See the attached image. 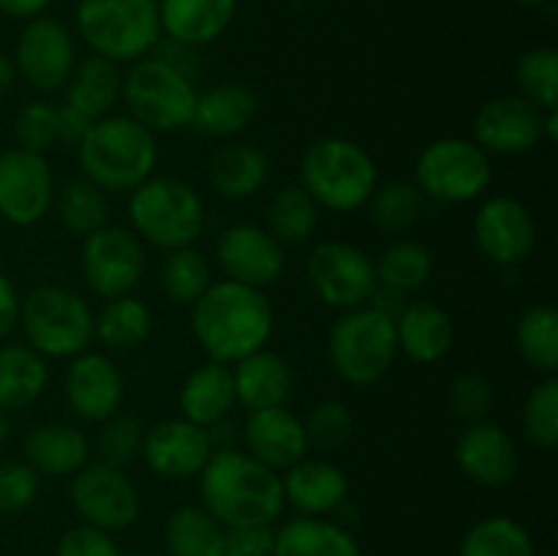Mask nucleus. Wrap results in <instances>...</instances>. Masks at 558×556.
<instances>
[{
	"mask_svg": "<svg viewBox=\"0 0 558 556\" xmlns=\"http://www.w3.org/2000/svg\"><path fill=\"white\" fill-rule=\"evenodd\" d=\"M276 311L265 289L218 278L191 305V333L207 360L234 365L267 347Z\"/></svg>",
	"mask_w": 558,
	"mask_h": 556,
	"instance_id": "obj_1",
	"label": "nucleus"
},
{
	"mask_svg": "<svg viewBox=\"0 0 558 556\" xmlns=\"http://www.w3.org/2000/svg\"><path fill=\"white\" fill-rule=\"evenodd\" d=\"M196 478L199 505L223 529L272 527L287 507L281 472L251 458L243 447L213 450Z\"/></svg>",
	"mask_w": 558,
	"mask_h": 556,
	"instance_id": "obj_2",
	"label": "nucleus"
},
{
	"mask_svg": "<svg viewBox=\"0 0 558 556\" xmlns=\"http://www.w3.org/2000/svg\"><path fill=\"white\" fill-rule=\"evenodd\" d=\"M82 178L104 194H131L158 167V140L131 114H107L96 120L76 147Z\"/></svg>",
	"mask_w": 558,
	"mask_h": 556,
	"instance_id": "obj_3",
	"label": "nucleus"
},
{
	"mask_svg": "<svg viewBox=\"0 0 558 556\" xmlns=\"http://www.w3.org/2000/svg\"><path fill=\"white\" fill-rule=\"evenodd\" d=\"M125 210L131 232L161 251L194 245L207 227L202 194L174 174H150L131 191Z\"/></svg>",
	"mask_w": 558,
	"mask_h": 556,
	"instance_id": "obj_4",
	"label": "nucleus"
},
{
	"mask_svg": "<svg viewBox=\"0 0 558 556\" xmlns=\"http://www.w3.org/2000/svg\"><path fill=\"white\" fill-rule=\"evenodd\" d=\"M300 185L330 213H357L379 185L374 156L347 136H322L300 158Z\"/></svg>",
	"mask_w": 558,
	"mask_h": 556,
	"instance_id": "obj_5",
	"label": "nucleus"
},
{
	"mask_svg": "<svg viewBox=\"0 0 558 556\" xmlns=\"http://www.w3.org/2000/svg\"><path fill=\"white\" fill-rule=\"evenodd\" d=\"M16 327L41 358L71 360L96 343V311L80 292L60 283L33 287L22 298Z\"/></svg>",
	"mask_w": 558,
	"mask_h": 556,
	"instance_id": "obj_6",
	"label": "nucleus"
},
{
	"mask_svg": "<svg viewBox=\"0 0 558 556\" xmlns=\"http://www.w3.org/2000/svg\"><path fill=\"white\" fill-rule=\"evenodd\" d=\"M76 33L93 55L131 65L161 41L158 0H80Z\"/></svg>",
	"mask_w": 558,
	"mask_h": 556,
	"instance_id": "obj_7",
	"label": "nucleus"
},
{
	"mask_svg": "<svg viewBox=\"0 0 558 556\" xmlns=\"http://www.w3.org/2000/svg\"><path fill=\"white\" fill-rule=\"evenodd\" d=\"M327 358L349 387H374L390 374L398 358L396 319L374 305L341 311L327 336Z\"/></svg>",
	"mask_w": 558,
	"mask_h": 556,
	"instance_id": "obj_8",
	"label": "nucleus"
},
{
	"mask_svg": "<svg viewBox=\"0 0 558 556\" xmlns=\"http://www.w3.org/2000/svg\"><path fill=\"white\" fill-rule=\"evenodd\" d=\"M412 183L423 191L425 200L469 205L488 194L494 183V161L469 136H441L420 150Z\"/></svg>",
	"mask_w": 558,
	"mask_h": 556,
	"instance_id": "obj_9",
	"label": "nucleus"
},
{
	"mask_svg": "<svg viewBox=\"0 0 558 556\" xmlns=\"http://www.w3.org/2000/svg\"><path fill=\"white\" fill-rule=\"evenodd\" d=\"M196 85L161 63L158 58L134 60L123 74L125 109L136 123L145 125L153 134H172V131L189 129L191 114L196 104Z\"/></svg>",
	"mask_w": 558,
	"mask_h": 556,
	"instance_id": "obj_10",
	"label": "nucleus"
},
{
	"mask_svg": "<svg viewBox=\"0 0 558 556\" xmlns=\"http://www.w3.org/2000/svg\"><path fill=\"white\" fill-rule=\"evenodd\" d=\"M308 287L327 309L352 311L368 305L376 289L374 256L354 243L322 240L305 259Z\"/></svg>",
	"mask_w": 558,
	"mask_h": 556,
	"instance_id": "obj_11",
	"label": "nucleus"
},
{
	"mask_svg": "<svg viewBox=\"0 0 558 556\" xmlns=\"http://www.w3.org/2000/svg\"><path fill=\"white\" fill-rule=\"evenodd\" d=\"M145 243L129 227L107 223L98 232L82 238L80 270L87 289L101 300L134 294L145 276Z\"/></svg>",
	"mask_w": 558,
	"mask_h": 556,
	"instance_id": "obj_12",
	"label": "nucleus"
},
{
	"mask_svg": "<svg viewBox=\"0 0 558 556\" xmlns=\"http://www.w3.org/2000/svg\"><path fill=\"white\" fill-rule=\"evenodd\" d=\"M69 499L82 523L107 534L131 529L142 512L134 480L123 469L101 461H87L80 472L71 474Z\"/></svg>",
	"mask_w": 558,
	"mask_h": 556,
	"instance_id": "obj_13",
	"label": "nucleus"
},
{
	"mask_svg": "<svg viewBox=\"0 0 558 556\" xmlns=\"http://www.w3.org/2000/svg\"><path fill=\"white\" fill-rule=\"evenodd\" d=\"M16 76L27 82L36 93H58L69 82L76 65V41L69 27L49 16L27 20L16 38L14 49Z\"/></svg>",
	"mask_w": 558,
	"mask_h": 556,
	"instance_id": "obj_14",
	"label": "nucleus"
},
{
	"mask_svg": "<svg viewBox=\"0 0 558 556\" xmlns=\"http://www.w3.org/2000/svg\"><path fill=\"white\" fill-rule=\"evenodd\" d=\"M480 254L499 267H515L537 249V221L521 200L507 194L483 196L472 221Z\"/></svg>",
	"mask_w": 558,
	"mask_h": 556,
	"instance_id": "obj_15",
	"label": "nucleus"
},
{
	"mask_svg": "<svg viewBox=\"0 0 558 556\" xmlns=\"http://www.w3.org/2000/svg\"><path fill=\"white\" fill-rule=\"evenodd\" d=\"M54 172L47 156L20 147L0 153V218L11 227H33L54 202Z\"/></svg>",
	"mask_w": 558,
	"mask_h": 556,
	"instance_id": "obj_16",
	"label": "nucleus"
},
{
	"mask_svg": "<svg viewBox=\"0 0 558 556\" xmlns=\"http://www.w3.org/2000/svg\"><path fill=\"white\" fill-rule=\"evenodd\" d=\"M63 396L82 423L98 425L123 409L125 376L107 352L87 349L65 365Z\"/></svg>",
	"mask_w": 558,
	"mask_h": 556,
	"instance_id": "obj_17",
	"label": "nucleus"
},
{
	"mask_svg": "<svg viewBox=\"0 0 558 556\" xmlns=\"http://www.w3.org/2000/svg\"><path fill=\"white\" fill-rule=\"evenodd\" d=\"M545 112L518 93L496 96L477 109L472 140L488 156H523L543 145Z\"/></svg>",
	"mask_w": 558,
	"mask_h": 556,
	"instance_id": "obj_18",
	"label": "nucleus"
},
{
	"mask_svg": "<svg viewBox=\"0 0 558 556\" xmlns=\"http://www.w3.org/2000/svg\"><path fill=\"white\" fill-rule=\"evenodd\" d=\"M216 262L229 281L267 289L283 276L287 254H283V245L265 227L240 221L218 234Z\"/></svg>",
	"mask_w": 558,
	"mask_h": 556,
	"instance_id": "obj_19",
	"label": "nucleus"
},
{
	"mask_svg": "<svg viewBox=\"0 0 558 556\" xmlns=\"http://www.w3.org/2000/svg\"><path fill=\"white\" fill-rule=\"evenodd\" d=\"M210 456V434L191 420L167 418L145 428L142 458L156 478L169 480V483L191 480L205 469Z\"/></svg>",
	"mask_w": 558,
	"mask_h": 556,
	"instance_id": "obj_20",
	"label": "nucleus"
},
{
	"mask_svg": "<svg viewBox=\"0 0 558 556\" xmlns=\"http://www.w3.org/2000/svg\"><path fill=\"white\" fill-rule=\"evenodd\" d=\"M456 463L463 478L480 488H505L515 480L518 445L505 425L494 420L469 423L456 442Z\"/></svg>",
	"mask_w": 558,
	"mask_h": 556,
	"instance_id": "obj_21",
	"label": "nucleus"
},
{
	"mask_svg": "<svg viewBox=\"0 0 558 556\" xmlns=\"http://www.w3.org/2000/svg\"><path fill=\"white\" fill-rule=\"evenodd\" d=\"M240 447L276 472H287L311 450L303 418H298L289 407L248 412L240 428Z\"/></svg>",
	"mask_w": 558,
	"mask_h": 556,
	"instance_id": "obj_22",
	"label": "nucleus"
},
{
	"mask_svg": "<svg viewBox=\"0 0 558 556\" xmlns=\"http://www.w3.org/2000/svg\"><path fill=\"white\" fill-rule=\"evenodd\" d=\"M283 501L298 510V516L325 518L338 512L349 499V474L327 458L298 461L281 474Z\"/></svg>",
	"mask_w": 558,
	"mask_h": 556,
	"instance_id": "obj_23",
	"label": "nucleus"
},
{
	"mask_svg": "<svg viewBox=\"0 0 558 556\" xmlns=\"http://www.w3.org/2000/svg\"><path fill=\"white\" fill-rule=\"evenodd\" d=\"M396 341L398 354L417 365H434L450 354L456 325L434 300H412L396 316Z\"/></svg>",
	"mask_w": 558,
	"mask_h": 556,
	"instance_id": "obj_24",
	"label": "nucleus"
},
{
	"mask_svg": "<svg viewBox=\"0 0 558 556\" xmlns=\"http://www.w3.org/2000/svg\"><path fill=\"white\" fill-rule=\"evenodd\" d=\"M90 452L85 431L58 420L33 425L22 439V461L47 478H71L90 461Z\"/></svg>",
	"mask_w": 558,
	"mask_h": 556,
	"instance_id": "obj_25",
	"label": "nucleus"
},
{
	"mask_svg": "<svg viewBox=\"0 0 558 556\" xmlns=\"http://www.w3.org/2000/svg\"><path fill=\"white\" fill-rule=\"evenodd\" d=\"M238 0H158L161 36L189 47H207L232 27Z\"/></svg>",
	"mask_w": 558,
	"mask_h": 556,
	"instance_id": "obj_26",
	"label": "nucleus"
},
{
	"mask_svg": "<svg viewBox=\"0 0 558 556\" xmlns=\"http://www.w3.org/2000/svg\"><path fill=\"white\" fill-rule=\"evenodd\" d=\"M259 98L243 82H221L196 93L191 129L213 140H234L254 123Z\"/></svg>",
	"mask_w": 558,
	"mask_h": 556,
	"instance_id": "obj_27",
	"label": "nucleus"
},
{
	"mask_svg": "<svg viewBox=\"0 0 558 556\" xmlns=\"http://www.w3.org/2000/svg\"><path fill=\"white\" fill-rule=\"evenodd\" d=\"M229 368H232L234 398L243 409L256 412V409L287 407L289 396H292L294 376L281 354L270 352L265 347L259 352L248 354V358L238 360Z\"/></svg>",
	"mask_w": 558,
	"mask_h": 556,
	"instance_id": "obj_28",
	"label": "nucleus"
},
{
	"mask_svg": "<svg viewBox=\"0 0 558 556\" xmlns=\"http://www.w3.org/2000/svg\"><path fill=\"white\" fill-rule=\"evenodd\" d=\"M267 178H270L267 153L251 142L229 140L207 161L210 189L229 202H243L259 194Z\"/></svg>",
	"mask_w": 558,
	"mask_h": 556,
	"instance_id": "obj_29",
	"label": "nucleus"
},
{
	"mask_svg": "<svg viewBox=\"0 0 558 556\" xmlns=\"http://www.w3.org/2000/svg\"><path fill=\"white\" fill-rule=\"evenodd\" d=\"M178 407L180 418L191 420L202 428H210V425L227 420L238 407L232 368L223 363H213V360L196 365L180 385Z\"/></svg>",
	"mask_w": 558,
	"mask_h": 556,
	"instance_id": "obj_30",
	"label": "nucleus"
},
{
	"mask_svg": "<svg viewBox=\"0 0 558 556\" xmlns=\"http://www.w3.org/2000/svg\"><path fill=\"white\" fill-rule=\"evenodd\" d=\"M65 104L85 114L87 120H101L114 112L123 93V71L118 63L101 58V55H87L76 60L69 82H65Z\"/></svg>",
	"mask_w": 558,
	"mask_h": 556,
	"instance_id": "obj_31",
	"label": "nucleus"
},
{
	"mask_svg": "<svg viewBox=\"0 0 558 556\" xmlns=\"http://www.w3.org/2000/svg\"><path fill=\"white\" fill-rule=\"evenodd\" d=\"M272 556H363L360 543L343 523L298 516L276 532Z\"/></svg>",
	"mask_w": 558,
	"mask_h": 556,
	"instance_id": "obj_32",
	"label": "nucleus"
},
{
	"mask_svg": "<svg viewBox=\"0 0 558 556\" xmlns=\"http://www.w3.org/2000/svg\"><path fill=\"white\" fill-rule=\"evenodd\" d=\"M49 387L47 358L27 343H0V409L22 412Z\"/></svg>",
	"mask_w": 558,
	"mask_h": 556,
	"instance_id": "obj_33",
	"label": "nucleus"
},
{
	"mask_svg": "<svg viewBox=\"0 0 558 556\" xmlns=\"http://www.w3.org/2000/svg\"><path fill=\"white\" fill-rule=\"evenodd\" d=\"M153 333V311L136 294L104 300L96 311V341L107 352H131L142 347Z\"/></svg>",
	"mask_w": 558,
	"mask_h": 556,
	"instance_id": "obj_34",
	"label": "nucleus"
},
{
	"mask_svg": "<svg viewBox=\"0 0 558 556\" xmlns=\"http://www.w3.org/2000/svg\"><path fill=\"white\" fill-rule=\"evenodd\" d=\"M227 529L202 505H180L163 523L167 556H223Z\"/></svg>",
	"mask_w": 558,
	"mask_h": 556,
	"instance_id": "obj_35",
	"label": "nucleus"
},
{
	"mask_svg": "<svg viewBox=\"0 0 558 556\" xmlns=\"http://www.w3.org/2000/svg\"><path fill=\"white\" fill-rule=\"evenodd\" d=\"M322 207L303 185H283L270 196L265 210V229L281 245H298L314 238L319 229Z\"/></svg>",
	"mask_w": 558,
	"mask_h": 556,
	"instance_id": "obj_36",
	"label": "nucleus"
},
{
	"mask_svg": "<svg viewBox=\"0 0 558 556\" xmlns=\"http://www.w3.org/2000/svg\"><path fill=\"white\" fill-rule=\"evenodd\" d=\"M515 347L523 363L537 374L556 376L558 371V311L550 303H534L515 325Z\"/></svg>",
	"mask_w": 558,
	"mask_h": 556,
	"instance_id": "obj_37",
	"label": "nucleus"
},
{
	"mask_svg": "<svg viewBox=\"0 0 558 556\" xmlns=\"http://www.w3.org/2000/svg\"><path fill=\"white\" fill-rule=\"evenodd\" d=\"M374 267L376 283L409 294L417 292L430 281V276H434V254L420 240L398 238L396 243H390L376 256Z\"/></svg>",
	"mask_w": 558,
	"mask_h": 556,
	"instance_id": "obj_38",
	"label": "nucleus"
},
{
	"mask_svg": "<svg viewBox=\"0 0 558 556\" xmlns=\"http://www.w3.org/2000/svg\"><path fill=\"white\" fill-rule=\"evenodd\" d=\"M458 556H537L534 540L510 516H485L466 529Z\"/></svg>",
	"mask_w": 558,
	"mask_h": 556,
	"instance_id": "obj_39",
	"label": "nucleus"
},
{
	"mask_svg": "<svg viewBox=\"0 0 558 556\" xmlns=\"http://www.w3.org/2000/svg\"><path fill=\"white\" fill-rule=\"evenodd\" d=\"M52 207L58 210L60 223L76 238H87L109 223L107 194L85 178L69 180L63 189L54 191Z\"/></svg>",
	"mask_w": 558,
	"mask_h": 556,
	"instance_id": "obj_40",
	"label": "nucleus"
},
{
	"mask_svg": "<svg viewBox=\"0 0 558 556\" xmlns=\"http://www.w3.org/2000/svg\"><path fill=\"white\" fill-rule=\"evenodd\" d=\"M158 281H161V292L167 294V300H172L174 305H189L191 309L213 283L210 262H207V256L196 245L167 251Z\"/></svg>",
	"mask_w": 558,
	"mask_h": 556,
	"instance_id": "obj_41",
	"label": "nucleus"
},
{
	"mask_svg": "<svg viewBox=\"0 0 558 556\" xmlns=\"http://www.w3.org/2000/svg\"><path fill=\"white\" fill-rule=\"evenodd\" d=\"M425 196L412 180H390V183L376 185L368 200L371 221L381 232L401 234L409 232L420 221L425 210Z\"/></svg>",
	"mask_w": 558,
	"mask_h": 556,
	"instance_id": "obj_42",
	"label": "nucleus"
},
{
	"mask_svg": "<svg viewBox=\"0 0 558 556\" xmlns=\"http://www.w3.org/2000/svg\"><path fill=\"white\" fill-rule=\"evenodd\" d=\"M515 80L526 101L543 112L558 109V52L554 47H532L518 58Z\"/></svg>",
	"mask_w": 558,
	"mask_h": 556,
	"instance_id": "obj_43",
	"label": "nucleus"
},
{
	"mask_svg": "<svg viewBox=\"0 0 558 556\" xmlns=\"http://www.w3.org/2000/svg\"><path fill=\"white\" fill-rule=\"evenodd\" d=\"M521 428L529 445L554 450L558 445V376H543L529 390L521 409Z\"/></svg>",
	"mask_w": 558,
	"mask_h": 556,
	"instance_id": "obj_44",
	"label": "nucleus"
},
{
	"mask_svg": "<svg viewBox=\"0 0 558 556\" xmlns=\"http://www.w3.org/2000/svg\"><path fill=\"white\" fill-rule=\"evenodd\" d=\"M142 442H145V425H142V420L134 418V414H125L120 409L118 414L98 423L96 442L90 447H96V456L101 463L125 469L142 456Z\"/></svg>",
	"mask_w": 558,
	"mask_h": 556,
	"instance_id": "obj_45",
	"label": "nucleus"
},
{
	"mask_svg": "<svg viewBox=\"0 0 558 556\" xmlns=\"http://www.w3.org/2000/svg\"><path fill=\"white\" fill-rule=\"evenodd\" d=\"M14 140L20 150L47 156L58 145V107L47 98L25 104L14 120Z\"/></svg>",
	"mask_w": 558,
	"mask_h": 556,
	"instance_id": "obj_46",
	"label": "nucleus"
},
{
	"mask_svg": "<svg viewBox=\"0 0 558 556\" xmlns=\"http://www.w3.org/2000/svg\"><path fill=\"white\" fill-rule=\"evenodd\" d=\"M303 425L305 436H308V447H316V450H338L352 436L354 418L347 403L336 401V398H327V401H319L316 407H311Z\"/></svg>",
	"mask_w": 558,
	"mask_h": 556,
	"instance_id": "obj_47",
	"label": "nucleus"
},
{
	"mask_svg": "<svg viewBox=\"0 0 558 556\" xmlns=\"http://www.w3.org/2000/svg\"><path fill=\"white\" fill-rule=\"evenodd\" d=\"M447 401L458 420L466 425L480 423V420H488L490 407H494V385L477 371H463L452 379Z\"/></svg>",
	"mask_w": 558,
	"mask_h": 556,
	"instance_id": "obj_48",
	"label": "nucleus"
},
{
	"mask_svg": "<svg viewBox=\"0 0 558 556\" xmlns=\"http://www.w3.org/2000/svg\"><path fill=\"white\" fill-rule=\"evenodd\" d=\"M41 474L25 461L0 463V516H20L38 499Z\"/></svg>",
	"mask_w": 558,
	"mask_h": 556,
	"instance_id": "obj_49",
	"label": "nucleus"
},
{
	"mask_svg": "<svg viewBox=\"0 0 558 556\" xmlns=\"http://www.w3.org/2000/svg\"><path fill=\"white\" fill-rule=\"evenodd\" d=\"M54 556H125V554L120 551V545L114 543L112 534L101 532V529L96 527H87V523H80V527H71L69 532L60 537Z\"/></svg>",
	"mask_w": 558,
	"mask_h": 556,
	"instance_id": "obj_50",
	"label": "nucleus"
},
{
	"mask_svg": "<svg viewBox=\"0 0 558 556\" xmlns=\"http://www.w3.org/2000/svg\"><path fill=\"white\" fill-rule=\"evenodd\" d=\"M272 527H232L223 534V556H272Z\"/></svg>",
	"mask_w": 558,
	"mask_h": 556,
	"instance_id": "obj_51",
	"label": "nucleus"
},
{
	"mask_svg": "<svg viewBox=\"0 0 558 556\" xmlns=\"http://www.w3.org/2000/svg\"><path fill=\"white\" fill-rule=\"evenodd\" d=\"M153 58H158L161 63H167L169 69H174L178 74H183L185 80H191L196 85V80L202 76V58L199 49L189 47V44L172 41V38H163L153 47Z\"/></svg>",
	"mask_w": 558,
	"mask_h": 556,
	"instance_id": "obj_52",
	"label": "nucleus"
},
{
	"mask_svg": "<svg viewBox=\"0 0 558 556\" xmlns=\"http://www.w3.org/2000/svg\"><path fill=\"white\" fill-rule=\"evenodd\" d=\"M20 289H16L14 281L0 270V341H5V338L14 333V327L20 325Z\"/></svg>",
	"mask_w": 558,
	"mask_h": 556,
	"instance_id": "obj_53",
	"label": "nucleus"
},
{
	"mask_svg": "<svg viewBox=\"0 0 558 556\" xmlns=\"http://www.w3.org/2000/svg\"><path fill=\"white\" fill-rule=\"evenodd\" d=\"M90 125L93 120H87L85 114H80L69 104H63V107H58V145L80 147V142L85 140Z\"/></svg>",
	"mask_w": 558,
	"mask_h": 556,
	"instance_id": "obj_54",
	"label": "nucleus"
},
{
	"mask_svg": "<svg viewBox=\"0 0 558 556\" xmlns=\"http://www.w3.org/2000/svg\"><path fill=\"white\" fill-rule=\"evenodd\" d=\"M52 5V0H0V14L11 20H36Z\"/></svg>",
	"mask_w": 558,
	"mask_h": 556,
	"instance_id": "obj_55",
	"label": "nucleus"
},
{
	"mask_svg": "<svg viewBox=\"0 0 558 556\" xmlns=\"http://www.w3.org/2000/svg\"><path fill=\"white\" fill-rule=\"evenodd\" d=\"M368 305H374L376 311H381V314L392 316L396 319L398 314L403 311V305H407V294L398 292V289H390V287H381V283H376L374 294H371Z\"/></svg>",
	"mask_w": 558,
	"mask_h": 556,
	"instance_id": "obj_56",
	"label": "nucleus"
},
{
	"mask_svg": "<svg viewBox=\"0 0 558 556\" xmlns=\"http://www.w3.org/2000/svg\"><path fill=\"white\" fill-rule=\"evenodd\" d=\"M16 82V69H14V60L9 58V55L0 52V96H5V93L14 87Z\"/></svg>",
	"mask_w": 558,
	"mask_h": 556,
	"instance_id": "obj_57",
	"label": "nucleus"
},
{
	"mask_svg": "<svg viewBox=\"0 0 558 556\" xmlns=\"http://www.w3.org/2000/svg\"><path fill=\"white\" fill-rule=\"evenodd\" d=\"M9 436H11V418H9V412H3V409H0V445H3Z\"/></svg>",
	"mask_w": 558,
	"mask_h": 556,
	"instance_id": "obj_58",
	"label": "nucleus"
},
{
	"mask_svg": "<svg viewBox=\"0 0 558 556\" xmlns=\"http://www.w3.org/2000/svg\"><path fill=\"white\" fill-rule=\"evenodd\" d=\"M512 3H518V5H543V3H548V0H512Z\"/></svg>",
	"mask_w": 558,
	"mask_h": 556,
	"instance_id": "obj_59",
	"label": "nucleus"
},
{
	"mask_svg": "<svg viewBox=\"0 0 558 556\" xmlns=\"http://www.w3.org/2000/svg\"><path fill=\"white\" fill-rule=\"evenodd\" d=\"M125 556H167L161 551H140V554H125Z\"/></svg>",
	"mask_w": 558,
	"mask_h": 556,
	"instance_id": "obj_60",
	"label": "nucleus"
},
{
	"mask_svg": "<svg viewBox=\"0 0 558 556\" xmlns=\"http://www.w3.org/2000/svg\"><path fill=\"white\" fill-rule=\"evenodd\" d=\"M537 556H554V554H537Z\"/></svg>",
	"mask_w": 558,
	"mask_h": 556,
	"instance_id": "obj_61",
	"label": "nucleus"
}]
</instances>
